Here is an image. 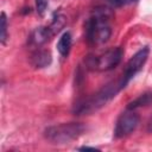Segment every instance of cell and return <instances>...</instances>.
<instances>
[{
  "label": "cell",
  "mask_w": 152,
  "mask_h": 152,
  "mask_svg": "<svg viewBox=\"0 0 152 152\" xmlns=\"http://www.w3.org/2000/svg\"><path fill=\"white\" fill-rule=\"evenodd\" d=\"M113 11L109 7H96L86 21V38L93 45H101L110 38V20Z\"/></svg>",
  "instance_id": "cell-1"
},
{
  "label": "cell",
  "mask_w": 152,
  "mask_h": 152,
  "mask_svg": "<svg viewBox=\"0 0 152 152\" xmlns=\"http://www.w3.org/2000/svg\"><path fill=\"white\" fill-rule=\"evenodd\" d=\"M125 87H126V84L124 83L121 77L115 80V81H112V82L107 83L106 86H103L96 93L91 94L90 96L77 101L75 103V106H74L72 112L75 114H77V115L91 114V113L99 110L100 108H102L113 97H115L116 94L120 90H122Z\"/></svg>",
  "instance_id": "cell-2"
},
{
  "label": "cell",
  "mask_w": 152,
  "mask_h": 152,
  "mask_svg": "<svg viewBox=\"0 0 152 152\" xmlns=\"http://www.w3.org/2000/svg\"><path fill=\"white\" fill-rule=\"evenodd\" d=\"M84 131L86 126L81 122H64L48 127L44 137L52 144H66L81 137Z\"/></svg>",
  "instance_id": "cell-3"
},
{
  "label": "cell",
  "mask_w": 152,
  "mask_h": 152,
  "mask_svg": "<svg viewBox=\"0 0 152 152\" xmlns=\"http://www.w3.org/2000/svg\"><path fill=\"white\" fill-rule=\"evenodd\" d=\"M124 51L121 48H110L99 55H89L86 57V68L91 71H108L115 68L122 58Z\"/></svg>",
  "instance_id": "cell-4"
},
{
  "label": "cell",
  "mask_w": 152,
  "mask_h": 152,
  "mask_svg": "<svg viewBox=\"0 0 152 152\" xmlns=\"http://www.w3.org/2000/svg\"><path fill=\"white\" fill-rule=\"evenodd\" d=\"M148 55H150V48L148 46H144L140 50H138L129 58V61L127 62V64H126V66L124 69V72L121 75V78H122V81H124V83L126 86L142 69L144 64L146 63V61L148 58Z\"/></svg>",
  "instance_id": "cell-5"
},
{
  "label": "cell",
  "mask_w": 152,
  "mask_h": 152,
  "mask_svg": "<svg viewBox=\"0 0 152 152\" xmlns=\"http://www.w3.org/2000/svg\"><path fill=\"white\" fill-rule=\"evenodd\" d=\"M139 122H140L139 115L134 110L127 109L116 120L115 128H114V137L124 138V137L131 134L133 131H135Z\"/></svg>",
  "instance_id": "cell-6"
},
{
  "label": "cell",
  "mask_w": 152,
  "mask_h": 152,
  "mask_svg": "<svg viewBox=\"0 0 152 152\" xmlns=\"http://www.w3.org/2000/svg\"><path fill=\"white\" fill-rule=\"evenodd\" d=\"M53 36V32L51 31V28L49 26H39L36 27L31 34L28 36V44L31 46H40L43 44H45L48 40H50V38Z\"/></svg>",
  "instance_id": "cell-7"
},
{
  "label": "cell",
  "mask_w": 152,
  "mask_h": 152,
  "mask_svg": "<svg viewBox=\"0 0 152 152\" xmlns=\"http://www.w3.org/2000/svg\"><path fill=\"white\" fill-rule=\"evenodd\" d=\"M51 62H52L51 52L45 49H38V50L33 51L30 56V63L36 69L46 68L51 64Z\"/></svg>",
  "instance_id": "cell-8"
},
{
  "label": "cell",
  "mask_w": 152,
  "mask_h": 152,
  "mask_svg": "<svg viewBox=\"0 0 152 152\" xmlns=\"http://www.w3.org/2000/svg\"><path fill=\"white\" fill-rule=\"evenodd\" d=\"M151 103H152V91H145V93L140 94L138 97H135L134 100H132L131 102H128L127 109L134 110L140 107H146Z\"/></svg>",
  "instance_id": "cell-9"
},
{
  "label": "cell",
  "mask_w": 152,
  "mask_h": 152,
  "mask_svg": "<svg viewBox=\"0 0 152 152\" xmlns=\"http://www.w3.org/2000/svg\"><path fill=\"white\" fill-rule=\"evenodd\" d=\"M71 43H72V39H71V34L69 32H64L61 36V38L58 39L57 50L63 57H66L69 55L70 49H71Z\"/></svg>",
  "instance_id": "cell-10"
},
{
  "label": "cell",
  "mask_w": 152,
  "mask_h": 152,
  "mask_svg": "<svg viewBox=\"0 0 152 152\" xmlns=\"http://www.w3.org/2000/svg\"><path fill=\"white\" fill-rule=\"evenodd\" d=\"M64 24H65V17L62 15L61 13H56V14L53 15L52 23H51V25H50L49 27L51 28V31H52L53 34H55V33H57V32L64 26Z\"/></svg>",
  "instance_id": "cell-11"
},
{
  "label": "cell",
  "mask_w": 152,
  "mask_h": 152,
  "mask_svg": "<svg viewBox=\"0 0 152 152\" xmlns=\"http://www.w3.org/2000/svg\"><path fill=\"white\" fill-rule=\"evenodd\" d=\"M7 39V18L5 12H1L0 15V42L1 44H5Z\"/></svg>",
  "instance_id": "cell-12"
},
{
  "label": "cell",
  "mask_w": 152,
  "mask_h": 152,
  "mask_svg": "<svg viewBox=\"0 0 152 152\" xmlns=\"http://www.w3.org/2000/svg\"><path fill=\"white\" fill-rule=\"evenodd\" d=\"M48 7V0H36V8L39 14H43Z\"/></svg>",
  "instance_id": "cell-13"
},
{
  "label": "cell",
  "mask_w": 152,
  "mask_h": 152,
  "mask_svg": "<svg viewBox=\"0 0 152 152\" xmlns=\"http://www.w3.org/2000/svg\"><path fill=\"white\" fill-rule=\"evenodd\" d=\"M112 6L114 7H121V6H125V5H128V4H132L137 0H107Z\"/></svg>",
  "instance_id": "cell-14"
},
{
  "label": "cell",
  "mask_w": 152,
  "mask_h": 152,
  "mask_svg": "<svg viewBox=\"0 0 152 152\" xmlns=\"http://www.w3.org/2000/svg\"><path fill=\"white\" fill-rule=\"evenodd\" d=\"M147 131L148 132H152V116L150 118V120L147 122Z\"/></svg>",
  "instance_id": "cell-15"
},
{
  "label": "cell",
  "mask_w": 152,
  "mask_h": 152,
  "mask_svg": "<svg viewBox=\"0 0 152 152\" xmlns=\"http://www.w3.org/2000/svg\"><path fill=\"white\" fill-rule=\"evenodd\" d=\"M80 150H91V151H95V150H97V148H95V147H89V146H83V147H80Z\"/></svg>",
  "instance_id": "cell-16"
}]
</instances>
